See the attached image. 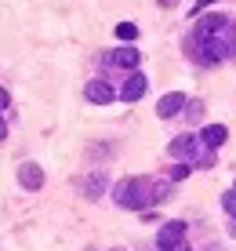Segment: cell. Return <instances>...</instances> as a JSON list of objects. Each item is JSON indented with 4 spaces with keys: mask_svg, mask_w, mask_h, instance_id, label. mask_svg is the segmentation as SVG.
I'll return each instance as SVG.
<instances>
[{
    "mask_svg": "<svg viewBox=\"0 0 236 251\" xmlns=\"http://www.w3.org/2000/svg\"><path fill=\"white\" fill-rule=\"evenodd\" d=\"M167 193H171L167 186H153L145 178H120L113 186V201L120 207H131V211H142V207H149L156 201H167Z\"/></svg>",
    "mask_w": 236,
    "mask_h": 251,
    "instance_id": "obj_1",
    "label": "cell"
},
{
    "mask_svg": "<svg viewBox=\"0 0 236 251\" xmlns=\"http://www.w3.org/2000/svg\"><path fill=\"white\" fill-rule=\"evenodd\" d=\"M182 244H186V222H182V219L164 222L160 233H156V248H160V251H174Z\"/></svg>",
    "mask_w": 236,
    "mask_h": 251,
    "instance_id": "obj_2",
    "label": "cell"
},
{
    "mask_svg": "<svg viewBox=\"0 0 236 251\" xmlns=\"http://www.w3.org/2000/svg\"><path fill=\"white\" fill-rule=\"evenodd\" d=\"M196 146H200V135H178V138H171L167 142V153L174 160H193L196 157Z\"/></svg>",
    "mask_w": 236,
    "mask_h": 251,
    "instance_id": "obj_3",
    "label": "cell"
},
{
    "mask_svg": "<svg viewBox=\"0 0 236 251\" xmlns=\"http://www.w3.org/2000/svg\"><path fill=\"white\" fill-rule=\"evenodd\" d=\"M229 25V19H222V15H204V19L196 22V44H207V40H214L218 33Z\"/></svg>",
    "mask_w": 236,
    "mask_h": 251,
    "instance_id": "obj_4",
    "label": "cell"
},
{
    "mask_svg": "<svg viewBox=\"0 0 236 251\" xmlns=\"http://www.w3.org/2000/svg\"><path fill=\"white\" fill-rule=\"evenodd\" d=\"M186 106H189V102H186V95H182V91H167L160 102H156V117H160V120H171V117H178Z\"/></svg>",
    "mask_w": 236,
    "mask_h": 251,
    "instance_id": "obj_5",
    "label": "cell"
},
{
    "mask_svg": "<svg viewBox=\"0 0 236 251\" xmlns=\"http://www.w3.org/2000/svg\"><path fill=\"white\" fill-rule=\"evenodd\" d=\"M145 88H149V76L135 69V73H127L124 88H120V99H124V102H138V99L145 95Z\"/></svg>",
    "mask_w": 236,
    "mask_h": 251,
    "instance_id": "obj_6",
    "label": "cell"
},
{
    "mask_svg": "<svg viewBox=\"0 0 236 251\" xmlns=\"http://www.w3.org/2000/svg\"><path fill=\"white\" fill-rule=\"evenodd\" d=\"M84 95H87V102H94V106H109V102L117 99V91H113L109 84L102 80V76H94V80H87Z\"/></svg>",
    "mask_w": 236,
    "mask_h": 251,
    "instance_id": "obj_7",
    "label": "cell"
},
{
    "mask_svg": "<svg viewBox=\"0 0 236 251\" xmlns=\"http://www.w3.org/2000/svg\"><path fill=\"white\" fill-rule=\"evenodd\" d=\"M19 182L25 189H40L44 186V168H40V164H33V160H25L19 168Z\"/></svg>",
    "mask_w": 236,
    "mask_h": 251,
    "instance_id": "obj_8",
    "label": "cell"
},
{
    "mask_svg": "<svg viewBox=\"0 0 236 251\" xmlns=\"http://www.w3.org/2000/svg\"><path fill=\"white\" fill-rule=\"evenodd\" d=\"M106 62H109V66H120V69H131V73H135L138 51H135V48H117V51H109V55H106Z\"/></svg>",
    "mask_w": 236,
    "mask_h": 251,
    "instance_id": "obj_9",
    "label": "cell"
},
{
    "mask_svg": "<svg viewBox=\"0 0 236 251\" xmlns=\"http://www.w3.org/2000/svg\"><path fill=\"white\" fill-rule=\"evenodd\" d=\"M225 138H229V127H225V124H207L204 131H200V142H204L207 150H218Z\"/></svg>",
    "mask_w": 236,
    "mask_h": 251,
    "instance_id": "obj_10",
    "label": "cell"
},
{
    "mask_svg": "<svg viewBox=\"0 0 236 251\" xmlns=\"http://www.w3.org/2000/svg\"><path fill=\"white\" fill-rule=\"evenodd\" d=\"M117 37H120V40H135V37H138V25H135V22H120V25H117Z\"/></svg>",
    "mask_w": 236,
    "mask_h": 251,
    "instance_id": "obj_11",
    "label": "cell"
},
{
    "mask_svg": "<svg viewBox=\"0 0 236 251\" xmlns=\"http://www.w3.org/2000/svg\"><path fill=\"white\" fill-rule=\"evenodd\" d=\"M222 207H225V211H229L233 219H236V189H229V193L222 197Z\"/></svg>",
    "mask_w": 236,
    "mask_h": 251,
    "instance_id": "obj_12",
    "label": "cell"
},
{
    "mask_svg": "<svg viewBox=\"0 0 236 251\" xmlns=\"http://www.w3.org/2000/svg\"><path fill=\"white\" fill-rule=\"evenodd\" d=\"M186 113L193 117V120H200V117H204V102H200V99H193V102L186 106Z\"/></svg>",
    "mask_w": 236,
    "mask_h": 251,
    "instance_id": "obj_13",
    "label": "cell"
},
{
    "mask_svg": "<svg viewBox=\"0 0 236 251\" xmlns=\"http://www.w3.org/2000/svg\"><path fill=\"white\" fill-rule=\"evenodd\" d=\"M189 171H193V168H189V164H182V168H174V171H171V178H174V182H178V178H186Z\"/></svg>",
    "mask_w": 236,
    "mask_h": 251,
    "instance_id": "obj_14",
    "label": "cell"
},
{
    "mask_svg": "<svg viewBox=\"0 0 236 251\" xmlns=\"http://www.w3.org/2000/svg\"><path fill=\"white\" fill-rule=\"evenodd\" d=\"M7 106H11V95H7L4 88H0V109H7Z\"/></svg>",
    "mask_w": 236,
    "mask_h": 251,
    "instance_id": "obj_15",
    "label": "cell"
},
{
    "mask_svg": "<svg viewBox=\"0 0 236 251\" xmlns=\"http://www.w3.org/2000/svg\"><path fill=\"white\" fill-rule=\"evenodd\" d=\"M207 4H214V0H196V4H193V11H204Z\"/></svg>",
    "mask_w": 236,
    "mask_h": 251,
    "instance_id": "obj_16",
    "label": "cell"
},
{
    "mask_svg": "<svg viewBox=\"0 0 236 251\" xmlns=\"http://www.w3.org/2000/svg\"><path fill=\"white\" fill-rule=\"evenodd\" d=\"M174 4H178V0H160V7H174Z\"/></svg>",
    "mask_w": 236,
    "mask_h": 251,
    "instance_id": "obj_17",
    "label": "cell"
},
{
    "mask_svg": "<svg viewBox=\"0 0 236 251\" xmlns=\"http://www.w3.org/2000/svg\"><path fill=\"white\" fill-rule=\"evenodd\" d=\"M174 251H186V244H182V248H174Z\"/></svg>",
    "mask_w": 236,
    "mask_h": 251,
    "instance_id": "obj_18",
    "label": "cell"
},
{
    "mask_svg": "<svg viewBox=\"0 0 236 251\" xmlns=\"http://www.w3.org/2000/svg\"><path fill=\"white\" fill-rule=\"evenodd\" d=\"M117 251H120V248H117Z\"/></svg>",
    "mask_w": 236,
    "mask_h": 251,
    "instance_id": "obj_19",
    "label": "cell"
},
{
    "mask_svg": "<svg viewBox=\"0 0 236 251\" xmlns=\"http://www.w3.org/2000/svg\"><path fill=\"white\" fill-rule=\"evenodd\" d=\"M233 189H236V186H233Z\"/></svg>",
    "mask_w": 236,
    "mask_h": 251,
    "instance_id": "obj_20",
    "label": "cell"
}]
</instances>
